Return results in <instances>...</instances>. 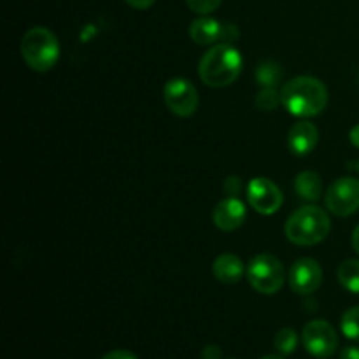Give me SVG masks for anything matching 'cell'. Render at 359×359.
Here are the masks:
<instances>
[{
    "label": "cell",
    "instance_id": "f1b7e54d",
    "mask_svg": "<svg viewBox=\"0 0 359 359\" xmlns=\"http://www.w3.org/2000/svg\"><path fill=\"white\" fill-rule=\"evenodd\" d=\"M353 248L359 256V224H358L356 230H354V233H353Z\"/></svg>",
    "mask_w": 359,
    "mask_h": 359
},
{
    "label": "cell",
    "instance_id": "4316f807",
    "mask_svg": "<svg viewBox=\"0 0 359 359\" xmlns=\"http://www.w3.org/2000/svg\"><path fill=\"white\" fill-rule=\"evenodd\" d=\"M340 359H359V347L349 346L346 349H342L340 353Z\"/></svg>",
    "mask_w": 359,
    "mask_h": 359
},
{
    "label": "cell",
    "instance_id": "d4e9b609",
    "mask_svg": "<svg viewBox=\"0 0 359 359\" xmlns=\"http://www.w3.org/2000/svg\"><path fill=\"white\" fill-rule=\"evenodd\" d=\"M125 2L128 4L130 7H133V9L144 11V9H149L156 0H125Z\"/></svg>",
    "mask_w": 359,
    "mask_h": 359
},
{
    "label": "cell",
    "instance_id": "277c9868",
    "mask_svg": "<svg viewBox=\"0 0 359 359\" xmlns=\"http://www.w3.org/2000/svg\"><path fill=\"white\" fill-rule=\"evenodd\" d=\"M21 56L35 72H48L60 58V44L49 28L34 27L21 39Z\"/></svg>",
    "mask_w": 359,
    "mask_h": 359
},
{
    "label": "cell",
    "instance_id": "8fae6325",
    "mask_svg": "<svg viewBox=\"0 0 359 359\" xmlns=\"http://www.w3.org/2000/svg\"><path fill=\"white\" fill-rule=\"evenodd\" d=\"M248 210L238 198L221 200L212 212V221L221 231H235L244 224Z\"/></svg>",
    "mask_w": 359,
    "mask_h": 359
},
{
    "label": "cell",
    "instance_id": "9a60e30c",
    "mask_svg": "<svg viewBox=\"0 0 359 359\" xmlns=\"http://www.w3.org/2000/svg\"><path fill=\"white\" fill-rule=\"evenodd\" d=\"M294 189H297L300 198L309 200V202H316L323 195V181L316 172H302L294 179Z\"/></svg>",
    "mask_w": 359,
    "mask_h": 359
},
{
    "label": "cell",
    "instance_id": "603a6c76",
    "mask_svg": "<svg viewBox=\"0 0 359 359\" xmlns=\"http://www.w3.org/2000/svg\"><path fill=\"white\" fill-rule=\"evenodd\" d=\"M100 359H139L133 353L125 349H118V351H111V353L104 354Z\"/></svg>",
    "mask_w": 359,
    "mask_h": 359
},
{
    "label": "cell",
    "instance_id": "3957f363",
    "mask_svg": "<svg viewBox=\"0 0 359 359\" xmlns=\"http://www.w3.org/2000/svg\"><path fill=\"white\" fill-rule=\"evenodd\" d=\"M330 230H332V221L328 214L318 205L300 207L287 217L284 226L287 241L302 248L323 242L328 237Z\"/></svg>",
    "mask_w": 359,
    "mask_h": 359
},
{
    "label": "cell",
    "instance_id": "52a82bcc",
    "mask_svg": "<svg viewBox=\"0 0 359 359\" xmlns=\"http://www.w3.org/2000/svg\"><path fill=\"white\" fill-rule=\"evenodd\" d=\"M163 100L168 111L179 118H189L198 109V91L186 77H174L163 88Z\"/></svg>",
    "mask_w": 359,
    "mask_h": 359
},
{
    "label": "cell",
    "instance_id": "ba28073f",
    "mask_svg": "<svg viewBox=\"0 0 359 359\" xmlns=\"http://www.w3.org/2000/svg\"><path fill=\"white\" fill-rule=\"evenodd\" d=\"M326 207L339 217H347L359 210V181L354 177H340L326 191Z\"/></svg>",
    "mask_w": 359,
    "mask_h": 359
},
{
    "label": "cell",
    "instance_id": "7a4b0ae2",
    "mask_svg": "<svg viewBox=\"0 0 359 359\" xmlns=\"http://www.w3.org/2000/svg\"><path fill=\"white\" fill-rule=\"evenodd\" d=\"M242 72V56L231 44H217L202 56L198 65L200 79L210 88H226Z\"/></svg>",
    "mask_w": 359,
    "mask_h": 359
},
{
    "label": "cell",
    "instance_id": "e0dca14e",
    "mask_svg": "<svg viewBox=\"0 0 359 359\" xmlns=\"http://www.w3.org/2000/svg\"><path fill=\"white\" fill-rule=\"evenodd\" d=\"M256 79L263 88H276L283 79V69L273 62H265L256 70Z\"/></svg>",
    "mask_w": 359,
    "mask_h": 359
},
{
    "label": "cell",
    "instance_id": "8992f818",
    "mask_svg": "<svg viewBox=\"0 0 359 359\" xmlns=\"http://www.w3.org/2000/svg\"><path fill=\"white\" fill-rule=\"evenodd\" d=\"M302 342L309 354L318 359H328L335 354L337 347H339V335L328 321L316 319V321L305 325Z\"/></svg>",
    "mask_w": 359,
    "mask_h": 359
},
{
    "label": "cell",
    "instance_id": "7c38bea8",
    "mask_svg": "<svg viewBox=\"0 0 359 359\" xmlns=\"http://www.w3.org/2000/svg\"><path fill=\"white\" fill-rule=\"evenodd\" d=\"M319 142V130L314 123L298 121L291 126L290 133H287V146H290L291 153L298 154V156H305V154L312 153Z\"/></svg>",
    "mask_w": 359,
    "mask_h": 359
},
{
    "label": "cell",
    "instance_id": "ac0fdd59",
    "mask_svg": "<svg viewBox=\"0 0 359 359\" xmlns=\"http://www.w3.org/2000/svg\"><path fill=\"white\" fill-rule=\"evenodd\" d=\"M273 346H276L277 353H280L283 356H290L297 351L298 347V335L293 328H283L276 333V339H273Z\"/></svg>",
    "mask_w": 359,
    "mask_h": 359
},
{
    "label": "cell",
    "instance_id": "484cf974",
    "mask_svg": "<svg viewBox=\"0 0 359 359\" xmlns=\"http://www.w3.org/2000/svg\"><path fill=\"white\" fill-rule=\"evenodd\" d=\"M202 356L203 359H221V349L217 346H207Z\"/></svg>",
    "mask_w": 359,
    "mask_h": 359
},
{
    "label": "cell",
    "instance_id": "6da1fadb",
    "mask_svg": "<svg viewBox=\"0 0 359 359\" xmlns=\"http://www.w3.org/2000/svg\"><path fill=\"white\" fill-rule=\"evenodd\" d=\"M280 98L290 114L297 118H314L328 105V88L318 77L300 76L284 84Z\"/></svg>",
    "mask_w": 359,
    "mask_h": 359
},
{
    "label": "cell",
    "instance_id": "2e32d148",
    "mask_svg": "<svg viewBox=\"0 0 359 359\" xmlns=\"http://www.w3.org/2000/svg\"><path fill=\"white\" fill-rule=\"evenodd\" d=\"M337 277L342 287H346L351 293L359 294V259H346L340 263Z\"/></svg>",
    "mask_w": 359,
    "mask_h": 359
},
{
    "label": "cell",
    "instance_id": "9c48e42d",
    "mask_svg": "<svg viewBox=\"0 0 359 359\" xmlns=\"http://www.w3.org/2000/svg\"><path fill=\"white\" fill-rule=\"evenodd\" d=\"M248 200L256 212L263 216L277 212L283 205V193L266 177H256L248 184Z\"/></svg>",
    "mask_w": 359,
    "mask_h": 359
},
{
    "label": "cell",
    "instance_id": "83f0119b",
    "mask_svg": "<svg viewBox=\"0 0 359 359\" xmlns=\"http://www.w3.org/2000/svg\"><path fill=\"white\" fill-rule=\"evenodd\" d=\"M349 140L354 147H358L359 149V125L353 126V130L349 132Z\"/></svg>",
    "mask_w": 359,
    "mask_h": 359
},
{
    "label": "cell",
    "instance_id": "7402d4cb",
    "mask_svg": "<svg viewBox=\"0 0 359 359\" xmlns=\"http://www.w3.org/2000/svg\"><path fill=\"white\" fill-rule=\"evenodd\" d=\"M237 39H238V28L231 23H224L221 41H224L226 44H230L231 41H237Z\"/></svg>",
    "mask_w": 359,
    "mask_h": 359
},
{
    "label": "cell",
    "instance_id": "f546056e",
    "mask_svg": "<svg viewBox=\"0 0 359 359\" xmlns=\"http://www.w3.org/2000/svg\"><path fill=\"white\" fill-rule=\"evenodd\" d=\"M262 359H284L280 354H266V356H263Z\"/></svg>",
    "mask_w": 359,
    "mask_h": 359
},
{
    "label": "cell",
    "instance_id": "4fadbf2b",
    "mask_svg": "<svg viewBox=\"0 0 359 359\" xmlns=\"http://www.w3.org/2000/svg\"><path fill=\"white\" fill-rule=\"evenodd\" d=\"M212 273L221 284H237L244 276V263L238 256L226 252L217 256L212 265Z\"/></svg>",
    "mask_w": 359,
    "mask_h": 359
},
{
    "label": "cell",
    "instance_id": "cb8c5ba5",
    "mask_svg": "<svg viewBox=\"0 0 359 359\" xmlns=\"http://www.w3.org/2000/svg\"><path fill=\"white\" fill-rule=\"evenodd\" d=\"M224 189H226L230 195H237L241 191V179L238 177H228L224 182Z\"/></svg>",
    "mask_w": 359,
    "mask_h": 359
},
{
    "label": "cell",
    "instance_id": "5b68a950",
    "mask_svg": "<svg viewBox=\"0 0 359 359\" xmlns=\"http://www.w3.org/2000/svg\"><path fill=\"white\" fill-rule=\"evenodd\" d=\"M284 279V266L280 259L273 255H258L249 262L248 266V280L262 294H276L283 287Z\"/></svg>",
    "mask_w": 359,
    "mask_h": 359
},
{
    "label": "cell",
    "instance_id": "30bf717a",
    "mask_svg": "<svg viewBox=\"0 0 359 359\" xmlns=\"http://www.w3.org/2000/svg\"><path fill=\"white\" fill-rule=\"evenodd\" d=\"M323 283V269L314 258H300L290 269V287L297 294H312Z\"/></svg>",
    "mask_w": 359,
    "mask_h": 359
},
{
    "label": "cell",
    "instance_id": "d6986e66",
    "mask_svg": "<svg viewBox=\"0 0 359 359\" xmlns=\"http://www.w3.org/2000/svg\"><path fill=\"white\" fill-rule=\"evenodd\" d=\"M340 330L347 339L359 342V305L346 311V314L342 316V321H340Z\"/></svg>",
    "mask_w": 359,
    "mask_h": 359
},
{
    "label": "cell",
    "instance_id": "4dcf8cb0",
    "mask_svg": "<svg viewBox=\"0 0 359 359\" xmlns=\"http://www.w3.org/2000/svg\"><path fill=\"white\" fill-rule=\"evenodd\" d=\"M353 168H354V170H358V174H359V158H358L356 163H353Z\"/></svg>",
    "mask_w": 359,
    "mask_h": 359
},
{
    "label": "cell",
    "instance_id": "5bb4252c",
    "mask_svg": "<svg viewBox=\"0 0 359 359\" xmlns=\"http://www.w3.org/2000/svg\"><path fill=\"white\" fill-rule=\"evenodd\" d=\"M221 35H223V25L209 16L196 18L189 27V37L200 46L214 44V42L221 41Z\"/></svg>",
    "mask_w": 359,
    "mask_h": 359
},
{
    "label": "cell",
    "instance_id": "44dd1931",
    "mask_svg": "<svg viewBox=\"0 0 359 359\" xmlns=\"http://www.w3.org/2000/svg\"><path fill=\"white\" fill-rule=\"evenodd\" d=\"M221 2H223V0H186L189 9L196 14H202V16L214 13V11L221 6Z\"/></svg>",
    "mask_w": 359,
    "mask_h": 359
},
{
    "label": "cell",
    "instance_id": "ffe728a7",
    "mask_svg": "<svg viewBox=\"0 0 359 359\" xmlns=\"http://www.w3.org/2000/svg\"><path fill=\"white\" fill-rule=\"evenodd\" d=\"M256 107L262 109V111H276L280 104H283V98H280V91H277L276 88H263L255 98Z\"/></svg>",
    "mask_w": 359,
    "mask_h": 359
}]
</instances>
